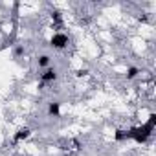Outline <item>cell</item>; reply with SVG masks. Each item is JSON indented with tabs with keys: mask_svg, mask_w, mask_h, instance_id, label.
Segmentation results:
<instances>
[{
	"mask_svg": "<svg viewBox=\"0 0 156 156\" xmlns=\"http://www.w3.org/2000/svg\"><path fill=\"white\" fill-rule=\"evenodd\" d=\"M24 53H26V48H24V44H19V46L13 50V55H15V57H22Z\"/></svg>",
	"mask_w": 156,
	"mask_h": 156,
	"instance_id": "11",
	"label": "cell"
},
{
	"mask_svg": "<svg viewBox=\"0 0 156 156\" xmlns=\"http://www.w3.org/2000/svg\"><path fill=\"white\" fill-rule=\"evenodd\" d=\"M127 132H129V140H132L134 143H138V145H145L149 140H151V136H152V129H149L145 123H141V125H136V127H130V129H127Z\"/></svg>",
	"mask_w": 156,
	"mask_h": 156,
	"instance_id": "1",
	"label": "cell"
},
{
	"mask_svg": "<svg viewBox=\"0 0 156 156\" xmlns=\"http://www.w3.org/2000/svg\"><path fill=\"white\" fill-rule=\"evenodd\" d=\"M51 20H53L57 26H61V24H62V15H61L59 11H53V13H51Z\"/></svg>",
	"mask_w": 156,
	"mask_h": 156,
	"instance_id": "10",
	"label": "cell"
},
{
	"mask_svg": "<svg viewBox=\"0 0 156 156\" xmlns=\"http://www.w3.org/2000/svg\"><path fill=\"white\" fill-rule=\"evenodd\" d=\"M31 136V129L30 127H19L17 129V132L13 134V143H22V141H26L28 138Z\"/></svg>",
	"mask_w": 156,
	"mask_h": 156,
	"instance_id": "4",
	"label": "cell"
},
{
	"mask_svg": "<svg viewBox=\"0 0 156 156\" xmlns=\"http://www.w3.org/2000/svg\"><path fill=\"white\" fill-rule=\"evenodd\" d=\"M87 73H88V70H77V72H75L77 77H83V75H87Z\"/></svg>",
	"mask_w": 156,
	"mask_h": 156,
	"instance_id": "12",
	"label": "cell"
},
{
	"mask_svg": "<svg viewBox=\"0 0 156 156\" xmlns=\"http://www.w3.org/2000/svg\"><path fill=\"white\" fill-rule=\"evenodd\" d=\"M127 140H129V132H127L125 129H118V130L114 132V141L121 143V141H127Z\"/></svg>",
	"mask_w": 156,
	"mask_h": 156,
	"instance_id": "8",
	"label": "cell"
},
{
	"mask_svg": "<svg viewBox=\"0 0 156 156\" xmlns=\"http://www.w3.org/2000/svg\"><path fill=\"white\" fill-rule=\"evenodd\" d=\"M48 46H50V48H53V50H57V51L66 50V48L70 46V35H68V33H64V31H55V33L50 37Z\"/></svg>",
	"mask_w": 156,
	"mask_h": 156,
	"instance_id": "2",
	"label": "cell"
},
{
	"mask_svg": "<svg viewBox=\"0 0 156 156\" xmlns=\"http://www.w3.org/2000/svg\"><path fill=\"white\" fill-rule=\"evenodd\" d=\"M37 66H39L41 70L50 68V66H51V55H50V53H41V55L37 57Z\"/></svg>",
	"mask_w": 156,
	"mask_h": 156,
	"instance_id": "6",
	"label": "cell"
},
{
	"mask_svg": "<svg viewBox=\"0 0 156 156\" xmlns=\"http://www.w3.org/2000/svg\"><path fill=\"white\" fill-rule=\"evenodd\" d=\"M145 125L154 130V127H156V114H149V119L145 121Z\"/></svg>",
	"mask_w": 156,
	"mask_h": 156,
	"instance_id": "9",
	"label": "cell"
},
{
	"mask_svg": "<svg viewBox=\"0 0 156 156\" xmlns=\"http://www.w3.org/2000/svg\"><path fill=\"white\" fill-rule=\"evenodd\" d=\"M46 114L50 118H59L61 116V103L59 101H50L48 103V108H46Z\"/></svg>",
	"mask_w": 156,
	"mask_h": 156,
	"instance_id": "5",
	"label": "cell"
},
{
	"mask_svg": "<svg viewBox=\"0 0 156 156\" xmlns=\"http://www.w3.org/2000/svg\"><path fill=\"white\" fill-rule=\"evenodd\" d=\"M39 79H41L42 87H44V85H51V83H55V81L59 79V72H57V68L50 66V68H46V70H42V72H41Z\"/></svg>",
	"mask_w": 156,
	"mask_h": 156,
	"instance_id": "3",
	"label": "cell"
},
{
	"mask_svg": "<svg viewBox=\"0 0 156 156\" xmlns=\"http://www.w3.org/2000/svg\"><path fill=\"white\" fill-rule=\"evenodd\" d=\"M141 73V70L138 66H127V72H125V77H127V81H132L136 79V77Z\"/></svg>",
	"mask_w": 156,
	"mask_h": 156,
	"instance_id": "7",
	"label": "cell"
}]
</instances>
